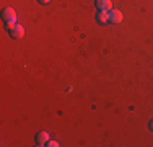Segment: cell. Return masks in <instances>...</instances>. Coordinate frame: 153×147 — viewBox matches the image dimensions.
I'll return each instance as SVG.
<instances>
[{
  "label": "cell",
  "mask_w": 153,
  "mask_h": 147,
  "mask_svg": "<svg viewBox=\"0 0 153 147\" xmlns=\"http://www.w3.org/2000/svg\"><path fill=\"white\" fill-rule=\"evenodd\" d=\"M2 18H3V21L16 20V13H15V10H13L12 7H7V8H3V12H2Z\"/></svg>",
  "instance_id": "obj_4"
},
{
  "label": "cell",
  "mask_w": 153,
  "mask_h": 147,
  "mask_svg": "<svg viewBox=\"0 0 153 147\" xmlns=\"http://www.w3.org/2000/svg\"><path fill=\"white\" fill-rule=\"evenodd\" d=\"M94 5H96L98 10H104V12H111L112 10L111 0H94Z\"/></svg>",
  "instance_id": "obj_3"
},
{
  "label": "cell",
  "mask_w": 153,
  "mask_h": 147,
  "mask_svg": "<svg viewBox=\"0 0 153 147\" xmlns=\"http://www.w3.org/2000/svg\"><path fill=\"white\" fill-rule=\"evenodd\" d=\"M150 129H152V131H153V119H152V121H150Z\"/></svg>",
  "instance_id": "obj_10"
},
{
  "label": "cell",
  "mask_w": 153,
  "mask_h": 147,
  "mask_svg": "<svg viewBox=\"0 0 153 147\" xmlns=\"http://www.w3.org/2000/svg\"><path fill=\"white\" fill-rule=\"evenodd\" d=\"M109 21V12H104V10H98L96 13V23L100 25H104Z\"/></svg>",
  "instance_id": "obj_6"
},
{
  "label": "cell",
  "mask_w": 153,
  "mask_h": 147,
  "mask_svg": "<svg viewBox=\"0 0 153 147\" xmlns=\"http://www.w3.org/2000/svg\"><path fill=\"white\" fill-rule=\"evenodd\" d=\"M122 18H124V15H122L121 10L114 8V10H111V12H109V23L119 25V23H122Z\"/></svg>",
  "instance_id": "obj_1"
},
{
  "label": "cell",
  "mask_w": 153,
  "mask_h": 147,
  "mask_svg": "<svg viewBox=\"0 0 153 147\" xmlns=\"http://www.w3.org/2000/svg\"><path fill=\"white\" fill-rule=\"evenodd\" d=\"M47 141H49V134L46 131H39L36 134V146H46Z\"/></svg>",
  "instance_id": "obj_5"
},
{
  "label": "cell",
  "mask_w": 153,
  "mask_h": 147,
  "mask_svg": "<svg viewBox=\"0 0 153 147\" xmlns=\"http://www.w3.org/2000/svg\"><path fill=\"white\" fill-rule=\"evenodd\" d=\"M46 146H47V147H59L60 144H59V142H57V141H52V139H49Z\"/></svg>",
  "instance_id": "obj_8"
},
{
  "label": "cell",
  "mask_w": 153,
  "mask_h": 147,
  "mask_svg": "<svg viewBox=\"0 0 153 147\" xmlns=\"http://www.w3.org/2000/svg\"><path fill=\"white\" fill-rule=\"evenodd\" d=\"M16 25H18V23H16V20H10V21H5V28H7V29H12L13 26H16Z\"/></svg>",
  "instance_id": "obj_7"
},
{
  "label": "cell",
  "mask_w": 153,
  "mask_h": 147,
  "mask_svg": "<svg viewBox=\"0 0 153 147\" xmlns=\"http://www.w3.org/2000/svg\"><path fill=\"white\" fill-rule=\"evenodd\" d=\"M8 33L13 39H21L25 36V28L21 26V25H16V26H13L12 29H8Z\"/></svg>",
  "instance_id": "obj_2"
},
{
  "label": "cell",
  "mask_w": 153,
  "mask_h": 147,
  "mask_svg": "<svg viewBox=\"0 0 153 147\" xmlns=\"http://www.w3.org/2000/svg\"><path fill=\"white\" fill-rule=\"evenodd\" d=\"M39 3H41V5H49L51 2H52V0H38Z\"/></svg>",
  "instance_id": "obj_9"
}]
</instances>
